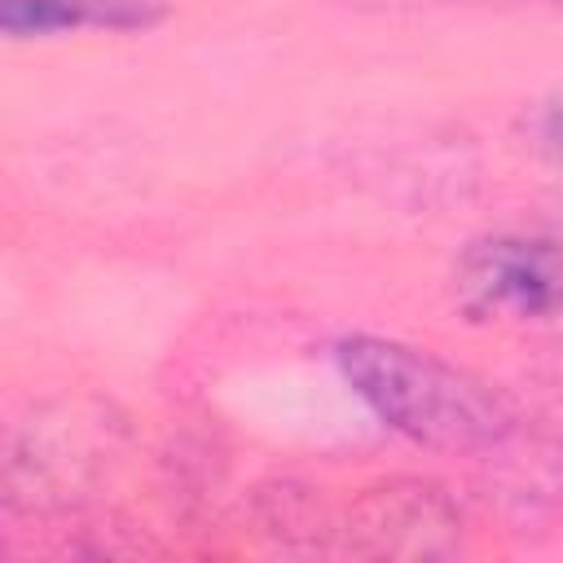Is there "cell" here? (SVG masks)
I'll return each mask as SVG.
<instances>
[{
  "label": "cell",
  "instance_id": "6da1fadb",
  "mask_svg": "<svg viewBox=\"0 0 563 563\" xmlns=\"http://www.w3.org/2000/svg\"><path fill=\"white\" fill-rule=\"evenodd\" d=\"M339 369L352 391L400 435L444 453L493 449L510 435L506 400L479 378L396 339L356 334L339 343Z\"/></svg>",
  "mask_w": 563,
  "mask_h": 563
},
{
  "label": "cell",
  "instance_id": "7a4b0ae2",
  "mask_svg": "<svg viewBox=\"0 0 563 563\" xmlns=\"http://www.w3.org/2000/svg\"><path fill=\"white\" fill-rule=\"evenodd\" d=\"M457 282L475 308L510 317H563V242L501 233L475 242Z\"/></svg>",
  "mask_w": 563,
  "mask_h": 563
},
{
  "label": "cell",
  "instance_id": "3957f363",
  "mask_svg": "<svg viewBox=\"0 0 563 563\" xmlns=\"http://www.w3.org/2000/svg\"><path fill=\"white\" fill-rule=\"evenodd\" d=\"M163 18L154 0H4L0 26L13 40L31 35H62V31H145Z\"/></svg>",
  "mask_w": 563,
  "mask_h": 563
},
{
  "label": "cell",
  "instance_id": "277c9868",
  "mask_svg": "<svg viewBox=\"0 0 563 563\" xmlns=\"http://www.w3.org/2000/svg\"><path fill=\"white\" fill-rule=\"evenodd\" d=\"M537 141H541L545 154L563 158V92L541 101V110H537Z\"/></svg>",
  "mask_w": 563,
  "mask_h": 563
}]
</instances>
